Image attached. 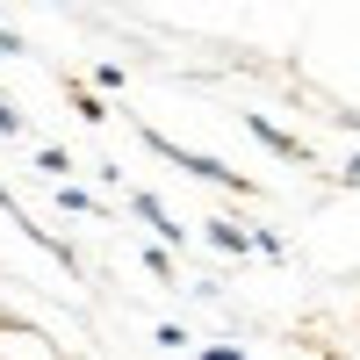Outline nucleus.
Returning a JSON list of instances; mask_svg holds the SVG:
<instances>
[{
  "instance_id": "f257e3e1",
  "label": "nucleus",
  "mask_w": 360,
  "mask_h": 360,
  "mask_svg": "<svg viewBox=\"0 0 360 360\" xmlns=\"http://www.w3.org/2000/svg\"><path fill=\"white\" fill-rule=\"evenodd\" d=\"M137 137H144V152H159L166 166H180V173H195V180H209V188H231V195H252V180L238 173V166H224V159H209V152H188V144H173V137H166V130H152V123H144Z\"/></svg>"
},
{
  "instance_id": "f03ea898",
  "label": "nucleus",
  "mask_w": 360,
  "mask_h": 360,
  "mask_svg": "<svg viewBox=\"0 0 360 360\" xmlns=\"http://www.w3.org/2000/svg\"><path fill=\"white\" fill-rule=\"evenodd\" d=\"M130 209H137V217L159 231V245H188V224H173V209H166L152 188H130Z\"/></svg>"
},
{
  "instance_id": "7ed1b4c3",
  "label": "nucleus",
  "mask_w": 360,
  "mask_h": 360,
  "mask_svg": "<svg viewBox=\"0 0 360 360\" xmlns=\"http://www.w3.org/2000/svg\"><path fill=\"white\" fill-rule=\"evenodd\" d=\"M245 130H252V137H259V144H266V152H274V159H295V166L310 159V144H303V137H288L281 123H266L259 108H245Z\"/></svg>"
},
{
  "instance_id": "20e7f679",
  "label": "nucleus",
  "mask_w": 360,
  "mask_h": 360,
  "mask_svg": "<svg viewBox=\"0 0 360 360\" xmlns=\"http://www.w3.org/2000/svg\"><path fill=\"white\" fill-rule=\"evenodd\" d=\"M202 238H209V245H217V252H238V259L252 252V231H245V224H209Z\"/></svg>"
},
{
  "instance_id": "39448f33",
  "label": "nucleus",
  "mask_w": 360,
  "mask_h": 360,
  "mask_svg": "<svg viewBox=\"0 0 360 360\" xmlns=\"http://www.w3.org/2000/svg\"><path fill=\"white\" fill-rule=\"evenodd\" d=\"M58 209H72V217H101V202L86 195V188H72V180H58Z\"/></svg>"
},
{
  "instance_id": "423d86ee",
  "label": "nucleus",
  "mask_w": 360,
  "mask_h": 360,
  "mask_svg": "<svg viewBox=\"0 0 360 360\" xmlns=\"http://www.w3.org/2000/svg\"><path fill=\"white\" fill-rule=\"evenodd\" d=\"M37 173H44V180H65V173H72V159H65V152H51V144H44V152H37Z\"/></svg>"
},
{
  "instance_id": "0eeeda50",
  "label": "nucleus",
  "mask_w": 360,
  "mask_h": 360,
  "mask_svg": "<svg viewBox=\"0 0 360 360\" xmlns=\"http://www.w3.org/2000/svg\"><path fill=\"white\" fill-rule=\"evenodd\" d=\"M8 360H58V353H51V346H44V339H37V332H22V346H15V353H8Z\"/></svg>"
},
{
  "instance_id": "6e6552de",
  "label": "nucleus",
  "mask_w": 360,
  "mask_h": 360,
  "mask_svg": "<svg viewBox=\"0 0 360 360\" xmlns=\"http://www.w3.org/2000/svg\"><path fill=\"white\" fill-rule=\"evenodd\" d=\"M72 108L86 115V123H108V108H101V94H72Z\"/></svg>"
},
{
  "instance_id": "1a4fd4ad",
  "label": "nucleus",
  "mask_w": 360,
  "mask_h": 360,
  "mask_svg": "<svg viewBox=\"0 0 360 360\" xmlns=\"http://www.w3.org/2000/svg\"><path fill=\"white\" fill-rule=\"evenodd\" d=\"M144 266H152L159 281H173V259H166V245H144Z\"/></svg>"
},
{
  "instance_id": "9d476101",
  "label": "nucleus",
  "mask_w": 360,
  "mask_h": 360,
  "mask_svg": "<svg viewBox=\"0 0 360 360\" xmlns=\"http://www.w3.org/2000/svg\"><path fill=\"white\" fill-rule=\"evenodd\" d=\"M0 137H22V108L15 101H0Z\"/></svg>"
},
{
  "instance_id": "9b49d317",
  "label": "nucleus",
  "mask_w": 360,
  "mask_h": 360,
  "mask_svg": "<svg viewBox=\"0 0 360 360\" xmlns=\"http://www.w3.org/2000/svg\"><path fill=\"white\" fill-rule=\"evenodd\" d=\"M202 360H252V353H245V346H209Z\"/></svg>"
},
{
  "instance_id": "f8f14e48",
  "label": "nucleus",
  "mask_w": 360,
  "mask_h": 360,
  "mask_svg": "<svg viewBox=\"0 0 360 360\" xmlns=\"http://www.w3.org/2000/svg\"><path fill=\"white\" fill-rule=\"evenodd\" d=\"M339 180H346V188H360V152H353V159L339 166Z\"/></svg>"
},
{
  "instance_id": "ddd939ff",
  "label": "nucleus",
  "mask_w": 360,
  "mask_h": 360,
  "mask_svg": "<svg viewBox=\"0 0 360 360\" xmlns=\"http://www.w3.org/2000/svg\"><path fill=\"white\" fill-rule=\"evenodd\" d=\"M22 51V37H15V29H0V58H15Z\"/></svg>"
}]
</instances>
